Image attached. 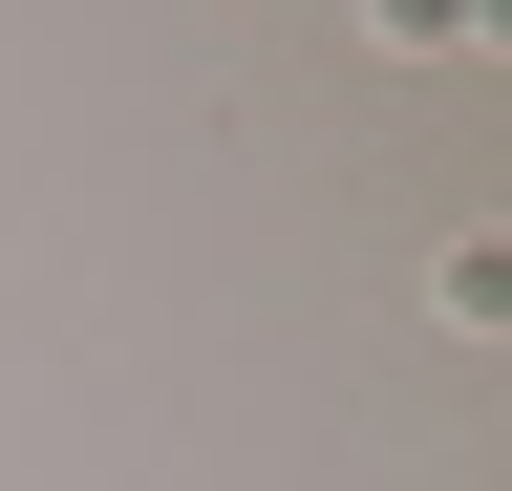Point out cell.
Segmentation results:
<instances>
[]
</instances>
